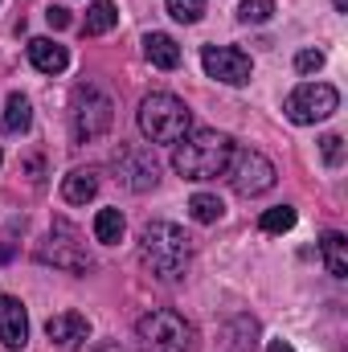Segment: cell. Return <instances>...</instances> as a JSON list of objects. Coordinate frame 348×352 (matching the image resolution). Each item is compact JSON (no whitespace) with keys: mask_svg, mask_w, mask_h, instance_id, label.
I'll list each match as a JSON object with an SVG mask.
<instances>
[{"mask_svg":"<svg viewBox=\"0 0 348 352\" xmlns=\"http://www.w3.org/2000/svg\"><path fill=\"white\" fill-rule=\"evenodd\" d=\"M274 16V0H242L238 4V21L242 25H266Z\"/></svg>","mask_w":348,"mask_h":352,"instance_id":"7402d4cb","label":"cell"},{"mask_svg":"<svg viewBox=\"0 0 348 352\" xmlns=\"http://www.w3.org/2000/svg\"><path fill=\"white\" fill-rule=\"evenodd\" d=\"M98 197V173L94 168H74L62 176V201L66 205H87Z\"/></svg>","mask_w":348,"mask_h":352,"instance_id":"5bb4252c","label":"cell"},{"mask_svg":"<svg viewBox=\"0 0 348 352\" xmlns=\"http://www.w3.org/2000/svg\"><path fill=\"white\" fill-rule=\"evenodd\" d=\"M320 152H324V164L328 168H340L345 164V140L340 135H324L320 140Z\"/></svg>","mask_w":348,"mask_h":352,"instance_id":"cb8c5ba5","label":"cell"},{"mask_svg":"<svg viewBox=\"0 0 348 352\" xmlns=\"http://www.w3.org/2000/svg\"><path fill=\"white\" fill-rule=\"evenodd\" d=\"M226 176H230L234 192H242V197H259V192H270V188H274V180H279L274 164H270L262 152H250V148H242V152L234 148Z\"/></svg>","mask_w":348,"mask_h":352,"instance_id":"9c48e42d","label":"cell"},{"mask_svg":"<svg viewBox=\"0 0 348 352\" xmlns=\"http://www.w3.org/2000/svg\"><path fill=\"white\" fill-rule=\"evenodd\" d=\"M336 12H348V0H336Z\"/></svg>","mask_w":348,"mask_h":352,"instance_id":"f1b7e54d","label":"cell"},{"mask_svg":"<svg viewBox=\"0 0 348 352\" xmlns=\"http://www.w3.org/2000/svg\"><path fill=\"white\" fill-rule=\"evenodd\" d=\"M0 344L12 352L29 344V311L17 295H0Z\"/></svg>","mask_w":348,"mask_h":352,"instance_id":"8fae6325","label":"cell"},{"mask_svg":"<svg viewBox=\"0 0 348 352\" xmlns=\"http://www.w3.org/2000/svg\"><path fill=\"white\" fill-rule=\"evenodd\" d=\"M320 66H324V50H299L295 54V70L299 74H316Z\"/></svg>","mask_w":348,"mask_h":352,"instance_id":"d4e9b609","label":"cell"},{"mask_svg":"<svg viewBox=\"0 0 348 352\" xmlns=\"http://www.w3.org/2000/svg\"><path fill=\"white\" fill-rule=\"evenodd\" d=\"M336 107H340V90L328 87V82H303V87L291 90L287 102H283L287 119L299 123V127H307V123H324L328 115H336Z\"/></svg>","mask_w":348,"mask_h":352,"instance_id":"52a82bcc","label":"cell"},{"mask_svg":"<svg viewBox=\"0 0 348 352\" xmlns=\"http://www.w3.org/2000/svg\"><path fill=\"white\" fill-rule=\"evenodd\" d=\"M111 168L127 192H148L160 184V160L152 156V148H140V144H119L111 152Z\"/></svg>","mask_w":348,"mask_h":352,"instance_id":"8992f818","label":"cell"},{"mask_svg":"<svg viewBox=\"0 0 348 352\" xmlns=\"http://www.w3.org/2000/svg\"><path fill=\"white\" fill-rule=\"evenodd\" d=\"M221 213H226L221 197H213V192H197V197H188V217H193V221L213 226V221H221Z\"/></svg>","mask_w":348,"mask_h":352,"instance_id":"ffe728a7","label":"cell"},{"mask_svg":"<svg viewBox=\"0 0 348 352\" xmlns=\"http://www.w3.org/2000/svg\"><path fill=\"white\" fill-rule=\"evenodd\" d=\"M291 226H295V209H291V205H274V209H266L259 217L262 234H287Z\"/></svg>","mask_w":348,"mask_h":352,"instance_id":"44dd1931","label":"cell"},{"mask_svg":"<svg viewBox=\"0 0 348 352\" xmlns=\"http://www.w3.org/2000/svg\"><path fill=\"white\" fill-rule=\"evenodd\" d=\"M29 123H33V107H29V98H25L21 90H12L8 102H4V119H0V127H4L8 135H25Z\"/></svg>","mask_w":348,"mask_h":352,"instance_id":"2e32d148","label":"cell"},{"mask_svg":"<svg viewBox=\"0 0 348 352\" xmlns=\"http://www.w3.org/2000/svg\"><path fill=\"white\" fill-rule=\"evenodd\" d=\"M135 340H140V352H193L197 332L176 311H148L135 324Z\"/></svg>","mask_w":348,"mask_h":352,"instance_id":"277c9868","label":"cell"},{"mask_svg":"<svg viewBox=\"0 0 348 352\" xmlns=\"http://www.w3.org/2000/svg\"><path fill=\"white\" fill-rule=\"evenodd\" d=\"M4 258H8V250H0V263H4Z\"/></svg>","mask_w":348,"mask_h":352,"instance_id":"f546056e","label":"cell"},{"mask_svg":"<svg viewBox=\"0 0 348 352\" xmlns=\"http://www.w3.org/2000/svg\"><path fill=\"white\" fill-rule=\"evenodd\" d=\"M320 254H324V266H328L332 278H348V238L345 234H324Z\"/></svg>","mask_w":348,"mask_h":352,"instance_id":"e0dca14e","label":"cell"},{"mask_svg":"<svg viewBox=\"0 0 348 352\" xmlns=\"http://www.w3.org/2000/svg\"><path fill=\"white\" fill-rule=\"evenodd\" d=\"M115 25H119L115 0H94V4L87 8V25H83V29H87L90 37H102V33H111Z\"/></svg>","mask_w":348,"mask_h":352,"instance_id":"d6986e66","label":"cell"},{"mask_svg":"<svg viewBox=\"0 0 348 352\" xmlns=\"http://www.w3.org/2000/svg\"><path fill=\"white\" fill-rule=\"evenodd\" d=\"M37 258L50 266H58V270H70V274H87L90 266V254H87V242L66 226V221H54V230H50V238L37 246Z\"/></svg>","mask_w":348,"mask_h":352,"instance_id":"ba28073f","label":"cell"},{"mask_svg":"<svg viewBox=\"0 0 348 352\" xmlns=\"http://www.w3.org/2000/svg\"><path fill=\"white\" fill-rule=\"evenodd\" d=\"M45 336H50L58 349H83L90 340V320L83 311H58V316H50Z\"/></svg>","mask_w":348,"mask_h":352,"instance_id":"7c38bea8","label":"cell"},{"mask_svg":"<svg viewBox=\"0 0 348 352\" xmlns=\"http://www.w3.org/2000/svg\"><path fill=\"white\" fill-rule=\"evenodd\" d=\"M115 123V107L111 98L98 87H78L74 90V107H70V127H74V140L78 144H90L98 135H107Z\"/></svg>","mask_w":348,"mask_h":352,"instance_id":"5b68a950","label":"cell"},{"mask_svg":"<svg viewBox=\"0 0 348 352\" xmlns=\"http://www.w3.org/2000/svg\"><path fill=\"white\" fill-rule=\"evenodd\" d=\"M168 16L180 25H197L205 16V0H168Z\"/></svg>","mask_w":348,"mask_h":352,"instance_id":"603a6c76","label":"cell"},{"mask_svg":"<svg viewBox=\"0 0 348 352\" xmlns=\"http://www.w3.org/2000/svg\"><path fill=\"white\" fill-rule=\"evenodd\" d=\"M188 123H193V111L168 94V90H156L140 102V131L152 140V144H176L188 135Z\"/></svg>","mask_w":348,"mask_h":352,"instance_id":"3957f363","label":"cell"},{"mask_svg":"<svg viewBox=\"0 0 348 352\" xmlns=\"http://www.w3.org/2000/svg\"><path fill=\"white\" fill-rule=\"evenodd\" d=\"M193 258V238L176 226V221H148L140 230V263L152 278L176 283Z\"/></svg>","mask_w":348,"mask_h":352,"instance_id":"6da1fadb","label":"cell"},{"mask_svg":"<svg viewBox=\"0 0 348 352\" xmlns=\"http://www.w3.org/2000/svg\"><path fill=\"white\" fill-rule=\"evenodd\" d=\"M45 21H50L54 29H66V25H70V8H62V4H50V8H45Z\"/></svg>","mask_w":348,"mask_h":352,"instance_id":"484cf974","label":"cell"},{"mask_svg":"<svg viewBox=\"0 0 348 352\" xmlns=\"http://www.w3.org/2000/svg\"><path fill=\"white\" fill-rule=\"evenodd\" d=\"M144 54L156 70H176L180 66V45H176L168 33H148L144 37Z\"/></svg>","mask_w":348,"mask_h":352,"instance_id":"9a60e30c","label":"cell"},{"mask_svg":"<svg viewBox=\"0 0 348 352\" xmlns=\"http://www.w3.org/2000/svg\"><path fill=\"white\" fill-rule=\"evenodd\" d=\"M94 352H127V349H123V344H98Z\"/></svg>","mask_w":348,"mask_h":352,"instance_id":"83f0119b","label":"cell"},{"mask_svg":"<svg viewBox=\"0 0 348 352\" xmlns=\"http://www.w3.org/2000/svg\"><path fill=\"white\" fill-rule=\"evenodd\" d=\"M29 62H33L41 74H62V70L70 66V54H66V45H58L54 37H33V41H29Z\"/></svg>","mask_w":348,"mask_h":352,"instance_id":"4fadbf2b","label":"cell"},{"mask_svg":"<svg viewBox=\"0 0 348 352\" xmlns=\"http://www.w3.org/2000/svg\"><path fill=\"white\" fill-rule=\"evenodd\" d=\"M230 156H234V140H230L226 131L201 127V131L176 140L173 168L184 176V180H213V176H226Z\"/></svg>","mask_w":348,"mask_h":352,"instance_id":"7a4b0ae2","label":"cell"},{"mask_svg":"<svg viewBox=\"0 0 348 352\" xmlns=\"http://www.w3.org/2000/svg\"><path fill=\"white\" fill-rule=\"evenodd\" d=\"M0 160H4V152H0Z\"/></svg>","mask_w":348,"mask_h":352,"instance_id":"4dcf8cb0","label":"cell"},{"mask_svg":"<svg viewBox=\"0 0 348 352\" xmlns=\"http://www.w3.org/2000/svg\"><path fill=\"white\" fill-rule=\"evenodd\" d=\"M266 352H295V349H291L287 340H270V344H266Z\"/></svg>","mask_w":348,"mask_h":352,"instance_id":"4316f807","label":"cell"},{"mask_svg":"<svg viewBox=\"0 0 348 352\" xmlns=\"http://www.w3.org/2000/svg\"><path fill=\"white\" fill-rule=\"evenodd\" d=\"M123 230H127V221H123L119 209H98L94 213V242L115 246V242H123Z\"/></svg>","mask_w":348,"mask_h":352,"instance_id":"ac0fdd59","label":"cell"},{"mask_svg":"<svg viewBox=\"0 0 348 352\" xmlns=\"http://www.w3.org/2000/svg\"><path fill=\"white\" fill-rule=\"evenodd\" d=\"M201 66H205L209 78H217V82H226V87H246L250 74H254L250 54L238 50V45H205V50H201Z\"/></svg>","mask_w":348,"mask_h":352,"instance_id":"30bf717a","label":"cell"}]
</instances>
